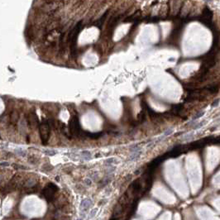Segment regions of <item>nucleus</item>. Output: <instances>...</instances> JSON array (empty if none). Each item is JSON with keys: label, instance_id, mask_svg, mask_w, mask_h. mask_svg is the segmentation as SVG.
I'll use <instances>...</instances> for the list:
<instances>
[{"label": "nucleus", "instance_id": "1", "mask_svg": "<svg viewBox=\"0 0 220 220\" xmlns=\"http://www.w3.org/2000/svg\"><path fill=\"white\" fill-rule=\"evenodd\" d=\"M39 132H40V137L43 144H47L49 138H50L51 134V127L49 123L47 121L43 120L39 124Z\"/></svg>", "mask_w": 220, "mask_h": 220}, {"label": "nucleus", "instance_id": "2", "mask_svg": "<svg viewBox=\"0 0 220 220\" xmlns=\"http://www.w3.org/2000/svg\"><path fill=\"white\" fill-rule=\"evenodd\" d=\"M58 190L57 186L55 184L50 183L48 184L47 186L45 187L44 189L42 190V194L46 199L47 200V202H51L55 199L56 194Z\"/></svg>", "mask_w": 220, "mask_h": 220}, {"label": "nucleus", "instance_id": "3", "mask_svg": "<svg viewBox=\"0 0 220 220\" xmlns=\"http://www.w3.org/2000/svg\"><path fill=\"white\" fill-rule=\"evenodd\" d=\"M69 127H70V134L73 136H79L81 135L80 132V123H79V118L76 115L73 116V118L70 119V123H69Z\"/></svg>", "mask_w": 220, "mask_h": 220}, {"label": "nucleus", "instance_id": "4", "mask_svg": "<svg viewBox=\"0 0 220 220\" xmlns=\"http://www.w3.org/2000/svg\"><path fill=\"white\" fill-rule=\"evenodd\" d=\"M80 25H81V22H80V23L75 27V28L72 30L71 33H70L69 36V40L70 41V42H71V51L73 52H74L75 50V45H76L78 34L80 30Z\"/></svg>", "mask_w": 220, "mask_h": 220}, {"label": "nucleus", "instance_id": "5", "mask_svg": "<svg viewBox=\"0 0 220 220\" xmlns=\"http://www.w3.org/2000/svg\"><path fill=\"white\" fill-rule=\"evenodd\" d=\"M28 123L31 127H35L37 126H39V121L38 118H37V115L33 113H31L28 116Z\"/></svg>", "mask_w": 220, "mask_h": 220}, {"label": "nucleus", "instance_id": "6", "mask_svg": "<svg viewBox=\"0 0 220 220\" xmlns=\"http://www.w3.org/2000/svg\"><path fill=\"white\" fill-rule=\"evenodd\" d=\"M84 134L86 137H89L93 139H97V138L100 137L102 136V132H84Z\"/></svg>", "mask_w": 220, "mask_h": 220}, {"label": "nucleus", "instance_id": "7", "mask_svg": "<svg viewBox=\"0 0 220 220\" xmlns=\"http://www.w3.org/2000/svg\"><path fill=\"white\" fill-rule=\"evenodd\" d=\"M91 203H92L91 199H83L82 203H81L80 207H81V208H82V209H87V208H88L90 207Z\"/></svg>", "mask_w": 220, "mask_h": 220}, {"label": "nucleus", "instance_id": "8", "mask_svg": "<svg viewBox=\"0 0 220 220\" xmlns=\"http://www.w3.org/2000/svg\"><path fill=\"white\" fill-rule=\"evenodd\" d=\"M18 118H19V115H18V113L17 112L13 113L12 115H11V121H12V123H16L18 121Z\"/></svg>", "mask_w": 220, "mask_h": 220}, {"label": "nucleus", "instance_id": "9", "mask_svg": "<svg viewBox=\"0 0 220 220\" xmlns=\"http://www.w3.org/2000/svg\"><path fill=\"white\" fill-rule=\"evenodd\" d=\"M145 113H144V111H142V112H141L139 114H138V118H137V119H138V121L140 122V123H142V122L145 120Z\"/></svg>", "mask_w": 220, "mask_h": 220}, {"label": "nucleus", "instance_id": "10", "mask_svg": "<svg viewBox=\"0 0 220 220\" xmlns=\"http://www.w3.org/2000/svg\"><path fill=\"white\" fill-rule=\"evenodd\" d=\"M44 153L46 155H48V156H55L57 153V151L55 150H46L44 151Z\"/></svg>", "mask_w": 220, "mask_h": 220}, {"label": "nucleus", "instance_id": "11", "mask_svg": "<svg viewBox=\"0 0 220 220\" xmlns=\"http://www.w3.org/2000/svg\"><path fill=\"white\" fill-rule=\"evenodd\" d=\"M141 151H139V152H136L135 154H133L132 155V156L130 157V160H132V161H133L134 159H136V158H137V157H139L140 156V155H141Z\"/></svg>", "mask_w": 220, "mask_h": 220}, {"label": "nucleus", "instance_id": "12", "mask_svg": "<svg viewBox=\"0 0 220 220\" xmlns=\"http://www.w3.org/2000/svg\"><path fill=\"white\" fill-rule=\"evenodd\" d=\"M172 132H173V129H172V128L167 129L166 131H165V132H164V134H163V136H164L165 137H167V136H169L170 134H171V133H172Z\"/></svg>", "mask_w": 220, "mask_h": 220}, {"label": "nucleus", "instance_id": "13", "mask_svg": "<svg viewBox=\"0 0 220 220\" xmlns=\"http://www.w3.org/2000/svg\"><path fill=\"white\" fill-rule=\"evenodd\" d=\"M203 113H204V112H199V113H198L196 115L194 116V118H193V119H197V118H200L201 116L203 115Z\"/></svg>", "mask_w": 220, "mask_h": 220}, {"label": "nucleus", "instance_id": "14", "mask_svg": "<svg viewBox=\"0 0 220 220\" xmlns=\"http://www.w3.org/2000/svg\"><path fill=\"white\" fill-rule=\"evenodd\" d=\"M116 159L114 158H111V159H108L107 160V161H105V164H112V163L113 162V161H115Z\"/></svg>", "mask_w": 220, "mask_h": 220}, {"label": "nucleus", "instance_id": "15", "mask_svg": "<svg viewBox=\"0 0 220 220\" xmlns=\"http://www.w3.org/2000/svg\"><path fill=\"white\" fill-rule=\"evenodd\" d=\"M218 104V100H216V101H214L213 104H212V106H213V107H214V106H216Z\"/></svg>", "mask_w": 220, "mask_h": 220}, {"label": "nucleus", "instance_id": "16", "mask_svg": "<svg viewBox=\"0 0 220 220\" xmlns=\"http://www.w3.org/2000/svg\"><path fill=\"white\" fill-rule=\"evenodd\" d=\"M9 165V163H4V162H2V163H1V165H2V166H3V165H6V166H8V165Z\"/></svg>", "mask_w": 220, "mask_h": 220}, {"label": "nucleus", "instance_id": "17", "mask_svg": "<svg viewBox=\"0 0 220 220\" xmlns=\"http://www.w3.org/2000/svg\"><path fill=\"white\" fill-rule=\"evenodd\" d=\"M89 181H90V180H89V179H87V180H86V183L88 184H90V182H89Z\"/></svg>", "mask_w": 220, "mask_h": 220}]
</instances>
